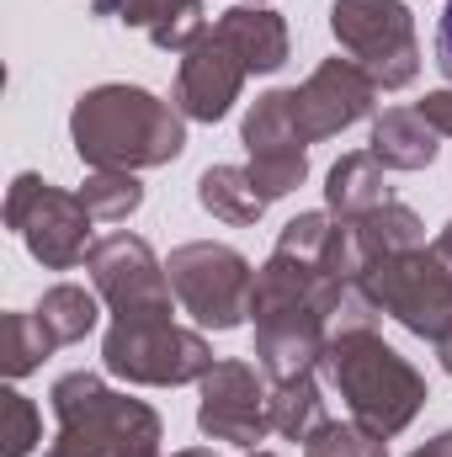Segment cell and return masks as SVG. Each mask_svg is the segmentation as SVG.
Returning <instances> with one entry per match:
<instances>
[{
	"label": "cell",
	"mask_w": 452,
	"mask_h": 457,
	"mask_svg": "<svg viewBox=\"0 0 452 457\" xmlns=\"http://www.w3.org/2000/svg\"><path fill=\"white\" fill-rule=\"evenodd\" d=\"M415 112L437 128V138H452V86L431 91V96H421V107H415Z\"/></svg>",
	"instance_id": "cell-27"
},
{
	"label": "cell",
	"mask_w": 452,
	"mask_h": 457,
	"mask_svg": "<svg viewBox=\"0 0 452 457\" xmlns=\"http://www.w3.org/2000/svg\"><path fill=\"white\" fill-rule=\"evenodd\" d=\"M91 208L80 192H64L32 170H21L5 192V228L27 245V255L48 271H70L91 255Z\"/></svg>",
	"instance_id": "cell-7"
},
{
	"label": "cell",
	"mask_w": 452,
	"mask_h": 457,
	"mask_svg": "<svg viewBox=\"0 0 452 457\" xmlns=\"http://www.w3.org/2000/svg\"><path fill=\"white\" fill-rule=\"evenodd\" d=\"M70 138L86 170H155L187 149V117L144 86H96L75 102Z\"/></svg>",
	"instance_id": "cell-1"
},
{
	"label": "cell",
	"mask_w": 452,
	"mask_h": 457,
	"mask_svg": "<svg viewBox=\"0 0 452 457\" xmlns=\"http://www.w3.org/2000/svg\"><path fill=\"white\" fill-rule=\"evenodd\" d=\"M102 16H117L128 27H144L155 48L187 54L208 32V5L203 0H96Z\"/></svg>",
	"instance_id": "cell-16"
},
{
	"label": "cell",
	"mask_w": 452,
	"mask_h": 457,
	"mask_svg": "<svg viewBox=\"0 0 452 457\" xmlns=\"http://www.w3.org/2000/svg\"><path fill=\"white\" fill-rule=\"evenodd\" d=\"M239 144H245V154H250V181H255V192L266 197V203H277V197H288V192H298L304 187V176H309V138H304V128H298V102H293V91H266V96H255L250 102V112L239 122Z\"/></svg>",
	"instance_id": "cell-10"
},
{
	"label": "cell",
	"mask_w": 452,
	"mask_h": 457,
	"mask_svg": "<svg viewBox=\"0 0 452 457\" xmlns=\"http://www.w3.org/2000/svg\"><path fill=\"white\" fill-rule=\"evenodd\" d=\"M107 372L138 388H181L203 383L213 367V345L203 330H187L176 320H113L102 341Z\"/></svg>",
	"instance_id": "cell-5"
},
{
	"label": "cell",
	"mask_w": 452,
	"mask_h": 457,
	"mask_svg": "<svg viewBox=\"0 0 452 457\" xmlns=\"http://www.w3.org/2000/svg\"><path fill=\"white\" fill-rule=\"evenodd\" d=\"M437 70L448 75V86H452V0L442 11V21H437Z\"/></svg>",
	"instance_id": "cell-28"
},
{
	"label": "cell",
	"mask_w": 452,
	"mask_h": 457,
	"mask_svg": "<svg viewBox=\"0 0 452 457\" xmlns=\"http://www.w3.org/2000/svg\"><path fill=\"white\" fill-rule=\"evenodd\" d=\"M367 149L378 154L383 170H426L442 144H437V128L415 112V107H389V112L372 117Z\"/></svg>",
	"instance_id": "cell-18"
},
{
	"label": "cell",
	"mask_w": 452,
	"mask_h": 457,
	"mask_svg": "<svg viewBox=\"0 0 452 457\" xmlns=\"http://www.w3.org/2000/svg\"><path fill=\"white\" fill-rule=\"evenodd\" d=\"M245 75H250V70L234 59V48L208 27V32L181 54L171 102H176V112L187 117V122H219V117H229V107L239 102Z\"/></svg>",
	"instance_id": "cell-12"
},
{
	"label": "cell",
	"mask_w": 452,
	"mask_h": 457,
	"mask_svg": "<svg viewBox=\"0 0 452 457\" xmlns=\"http://www.w3.org/2000/svg\"><path fill=\"white\" fill-rule=\"evenodd\" d=\"M293 102H298V128L309 144L320 138H336L351 122L372 117L378 107V86L351 64V59H325L304 86H293Z\"/></svg>",
	"instance_id": "cell-13"
},
{
	"label": "cell",
	"mask_w": 452,
	"mask_h": 457,
	"mask_svg": "<svg viewBox=\"0 0 452 457\" xmlns=\"http://www.w3.org/2000/svg\"><path fill=\"white\" fill-rule=\"evenodd\" d=\"M43 442V415L27 394L0 388V457H32Z\"/></svg>",
	"instance_id": "cell-25"
},
{
	"label": "cell",
	"mask_w": 452,
	"mask_h": 457,
	"mask_svg": "<svg viewBox=\"0 0 452 457\" xmlns=\"http://www.w3.org/2000/svg\"><path fill=\"white\" fill-rule=\"evenodd\" d=\"M331 32H336L340 54L378 91L415 86L421 37H415V11L405 0H336L331 5Z\"/></svg>",
	"instance_id": "cell-4"
},
{
	"label": "cell",
	"mask_w": 452,
	"mask_h": 457,
	"mask_svg": "<svg viewBox=\"0 0 452 457\" xmlns=\"http://www.w3.org/2000/svg\"><path fill=\"white\" fill-rule=\"evenodd\" d=\"M331 415H325V394L309 378H288V383H272V431L288 436V442H309L314 431H325Z\"/></svg>",
	"instance_id": "cell-20"
},
{
	"label": "cell",
	"mask_w": 452,
	"mask_h": 457,
	"mask_svg": "<svg viewBox=\"0 0 452 457\" xmlns=\"http://www.w3.org/2000/svg\"><path fill=\"white\" fill-rule=\"evenodd\" d=\"M171 287L176 303L203 325V330H239L250 320V287H255V266L219 239H192L176 245L171 261Z\"/></svg>",
	"instance_id": "cell-8"
},
{
	"label": "cell",
	"mask_w": 452,
	"mask_h": 457,
	"mask_svg": "<svg viewBox=\"0 0 452 457\" xmlns=\"http://www.w3.org/2000/svg\"><path fill=\"white\" fill-rule=\"evenodd\" d=\"M383 203H394V197H389V181H383V165H378L372 149H351V154H340L331 165V176H325V213H336L340 224H356V219L378 213Z\"/></svg>",
	"instance_id": "cell-17"
},
{
	"label": "cell",
	"mask_w": 452,
	"mask_h": 457,
	"mask_svg": "<svg viewBox=\"0 0 452 457\" xmlns=\"http://www.w3.org/2000/svg\"><path fill=\"white\" fill-rule=\"evenodd\" d=\"M86 271H91V287L107 298L113 320H176V287L165 261L149 250V239L117 228L91 245Z\"/></svg>",
	"instance_id": "cell-9"
},
{
	"label": "cell",
	"mask_w": 452,
	"mask_h": 457,
	"mask_svg": "<svg viewBox=\"0 0 452 457\" xmlns=\"http://www.w3.org/2000/svg\"><path fill=\"white\" fill-rule=\"evenodd\" d=\"M197 431L208 442H234L255 453V442L272 431V388L250 361H213L208 378L197 383Z\"/></svg>",
	"instance_id": "cell-11"
},
{
	"label": "cell",
	"mask_w": 452,
	"mask_h": 457,
	"mask_svg": "<svg viewBox=\"0 0 452 457\" xmlns=\"http://www.w3.org/2000/svg\"><path fill=\"white\" fill-rule=\"evenodd\" d=\"M54 356V336L43 330L38 314H5L0 320V372L16 383L27 372H38Z\"/></svg>",
	"instance_id": "cell-23"
},
{
	"label": "cell",
	"mask_w": 452,
	"mask_h": 457,
	"mask_svg": "<svg viewBox=\"0 0 452 457\" xmlns=\"http://www.w3.org/2000/svg\"><path fill=\"white\" fill-rule=\"evenodd\" d=\"M213 32L224 37L229 48H234V59L250 70V75H272V70H282L288 64V21L272 11V5H229L219 11V21H213Z\"/></svg>",
	"instance_id": "cell-15"
},
{
	"label": "cell",
	"mask_w": 452,
	"mask_h": 457,
	"mask_svg": "<svg viewBox=\"0 0 452 457\" xmlns=\"http://www.w3.org/2000/svg\"><path fill=\"white\" fill-rule=\"evenodd\" d=\"M421 457H452V431H442V436H431V442L421 447Z\"/></svg>",
	"instance_id": "cell-29"
},
{
	"label": "cell",
	"mask_w": 452,
	"mask_h": 457,
	"mask_svg": "<svg viewBox=\"0 0 452 457\" xmlns=\"http://www.w3.org/2000/svg\"><path fill=\"white\" fill-rule=\"evenodd\" d=\"M59 436L43 457H160V415L144 399L107 388L96 372H64L48 394Z\"/></svg>",
	"instance_id": "cell-3"
},
{
	"label": "cell",
	"mask_w": 452,
	"mask_h": 457,
	"mask_svg": "<svg viewBox=\"0 0 452 457\" xmlns=\"http://www.w3.org/2000/svg\"><path fill=\"white\" fill-rule=\"evenodd\" d=\"M197 203H203L213 219H224V224H234V228L255 224V219L266 213V197L255 192V181H250L245 165H208V170L197 176Z\"/></svg>",
	"instance_id": "cell-19"
},
{
	"label": "cell",
	"mask_w": 452,
	"mask_h": 457,
	"mask_svg": "<svg viewBox=\"0 0 452 457\" xmlns=\"http://www.w3.org/2000/svg\"><path fill=\"white\" fill-rule=\"evenodd\" d=\"M80 203H86L91 219H102V224H122V219H133L138 203H144L138 170H91L86 187H80Z\"/></svg>",
	"instance_id": "cell-24"
},
{
	"label": "cell",
	"mask_w": 452,
	"mask_h": 457,
	"mask_svg": "<svg viewBox=\"0 0 452 457\" xmlns=\"http://www.w3.org/2000/svg\"><path fill=\"white\" fill-rule=\"evenodd\" d=\"M325 351H331V320L320 309L255 314V361L272 383L309 378L314 367H325Z\"/></svg>",
	"instance_id": "cell-14"
},
{
	"label": "cell",
	"mask_w": 452,
	"mask_h": 457,
	"mask_svg": "<svg viewBox=\"0 0 452 457\" xmlns=\"http://www.w3.org/2000/svg\"><path fill=\"white\" fill-rule=\"evenodd\" d=\"M96 298H102V293H86V287H75V282H59V287L43 293L38 320H43V330L54 336V345H75L96 330V314H102Z\"/></svg>",
	"instance_id": "cell-22"
},
{
	"label": "cell",
	"mask_w": 452,
	"mask_h": 457,
	"mask_svg": "<svg viewBox=\"0 0 452 457\" xmlns=\"http://www.w3.org/2000/svg\"><path fill=\"white\" fill-rule=\"evenodd\" d=\"M304 457H389V442L383 436H372V431H362L356 420H331L325 431H314L309 442H304Z\"/></svg>",
	"instance_id": "cell-26"
},
{
	"label": "cell",
	"mask_w": 452,
	"mask_h": 457,
	"mask_svg": "<svg viewBox=\"0 0 452 457\" xmlns=\"http://www.w3.org/2000/svg\"><path fill=\"white\" fill-rule=\"evenodd\" d=\"M171 457H219V453H208V447H187V453H171Z\"/></svg>",
	"instance_id": "cell-32"
},
{
	"label": "cell",
	"mask_w": 452,
	"mask_h": 457,
	"mask_svg": "<svg viewBox=\"0 0 452 457\" xmlns=\"http://www.w3.org/2000/svg\"><path fill=\"white\" fill-rule=\"evenodd\" d=\"M410 457H421V447H415V453H410Z\"/></svg>",
	"instance_id": "cell-35"
},
{
	"label": "cell",
	"mask_w": 452,
	"mask_h": 457,
	"mask_svg": "<svg viewBox=\"0 0 452 457\" xmlns=\"http://www.w3.org/2000/svg\"><path fill=\"white\" fill-rule=\"evenodd\" d=\"M356 239H362V255H367V266H372V261H383V255L421 250V245H426V224H421L415 208H405V203H383L378 213L356 219Z\"/></svg>",
	"instance_id": "cell-21"
},
{
	"label": "cell",
	"mask_w": 452,
	"mask_h": 457,
	"mask_svg": "<svg viewBox=\"0 0 452 457\" xmlns=\"http://www.w3.org/2000/svg\"><path fill=\"white\" fill-rule=\"evenodd\" d=\"M245 457H277V453H261V447H255V453H245Z\"/></svg>",
	"instance_id": "cell-33"
},
{
	"label": "cell",
	"mask_w": 452,
	"mask_h": 457,
	"mask_svg": "<svg viewBox=\"0 0 452 457\" xmlns=\"http://www.w3.org/2000/svg\"><path fill=\"white\" fill-rule=\"evenodd\" d=\"M437 356H442V367H448V372H452V330H448V336H442V341H437Z\"/></svg>",
	"instance_id": "cell-30"
},
{
	"label": "cell",
	"mask_w": 452,
	"mask_h": 457,
	"mask_svg": "<svg viewBox=\"0 0 452 457\" xmlns=\"http://www.w3.org/2000/svg\"><path fill=\"white\" fill-rule=\"evenodd\" d=\"M245 5H266V0H245Z\"/></svg>",
	"instance_id": "cell-34"
},
{
	"label": "cell",
	"mask_w": 452,
	"mask_h": 457,
	"mask_svg": "<svg viewBox=\"0 0 452 457\" xmlns=\"http://www.w3.org/2000/svg\"><path fill=\"white\" fill-rule=\"evenodd\" d=\"M431 245H437V250H442V255H448V261H452V224L442 228V234H437V239H431Z\"/></svg>",
	"instance_id": "cell-31"
},
{
	"label": "cell",
	"mask_w": 452,
	"mask_h": 457,
	"mask_svg": "<svg viewBox=\"0 0 452 457\" xmlns=\"http://www.w3.org/2000/svg\"><path fill=\"white\" fill-rule=\"evenodd\" d=\"M362 287H367V298H372L378 314L399 320L421 341L437 345L452 330V261L437 245L372 261L367 277H362Z\"/></svg>",
	"instance_id": "cell-6"
},
{
	"label": "cell",
	"mask_w": 452,
	"mask_h": 457,
	"mask_svg": "<svg viewBox=\"0 0 452 457\" xmlns=\"http://www.w3.org/2000/svg\"><path fill=\"white\" fill-rule=\"evenodd\" d=\"M325 372L346 399L351 420L372 436H399L421 410H426V378L415 372L410 356H399L378 330H346L331 336Z\"/></svg>",
	"instance_id": "cell-2"
}]
</instances>
